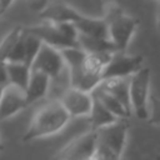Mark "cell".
Here are the masks:
<instances>
[{
	"instance_id": "cell-11",
	"label": "cell",
	"mask_w": 160,
	"mask_h": 160,
	"mask_svg": "<svg viewBox=\"0 0 160 160\" xmlns=\"http://www.w3.org/2000/svg\"><path fill=\"white\" fill-rule=\"evenodd\" d=\"M39 16L44 19L46 22L78 24L82 19L84 15H81L74 8L69 6L65 2H49L46 8L41 12H39Z\"/></svg>"
},
{
	"instance_id": "cell-21",
	"label": "cell",
	"mask_w": 160,
	"mask_h": 160,
	"mask_svg": "<svg viewBox=\"0 0 160 160\" xmlns=\"http://www.w3.org/2000/svg\"><path fill=\"white\" fill-rule=\"evenodd\" d=\"M25 34V29L21 26L14 28L6 36L5 39L1 41V46H0V54H1V61H4L6 59V56L10 54V51L14 49V46L19 42V40L24 36Z\"/></svg>"
},
{
	"instance_id": "cell-1",
	"label": "cell",
	"mask_w": 160,
	"mask_h": 160,
	"mask_svg": "<svg viewBox=\"0 0 160 160\" xmlns=\"http://www.w3.org/2000/svg\"><path fill=\"white\" fill-rule=\"evenodd\" d=\"M70 118L71 116L68 114L60 101L49 100V102H46L35 114L30 126L22 136V140L31 141L38 138L52 135L61 130L68 124Z\"/></svg>"
},
{
	"instance_id": "cell-20",
	"label": "cell",
	"mask_w": 160,
	"mask_h": 160,
	"mask_svg": "<svg viewBox=\"0 0 160 160\" xmlns=\"http://www.w3.org/2000/svg\"><path fill=\"white\" fill-rule=\"evenodd\" d=\"M42 41L40 38H38L36 35L29 32L26 30V34H25V52H26V56H25V64L28 66H32L41 46H42Z\"/></svg>"
},
{
	"instance_id": "cell-15",
	"label": "cell",
	"mask_w": 160,
	"mask_h": 160,
	"mask_svg": "<svg viewBox=\"0 0 160 160\" xmlns=\"http://www.w3.org/2000/svg\"><path fill=\"white\" fill-rule=\"evenodd\" d=\"M79 46L88 55L95 54H115L119 52L115 45L109 39H96L79 34Z\"/></svg>"
},
{
	"instance_id": "cell-16",
	"label": "cell",
	"mask_w": 160,
	"mask_h": 160,
	"mask_svg": "<svg viewBox=\"0 0 160 160\" xmlns=\"http://www.w3.org/2000/svg\"><path fill=\"white\" fill-rule=\"evenodd\" d=\"M1 64L6 69L9 84L15 85V86L22 89L24 91H26L29 82H30V78H31V68L24 62H20V64L1 62Z\"/></svg>"
},
{
	"instance_id": "cell-4",
	"label": "cell",
	"mask_w": 160,
	"mask_h": 160,
	"mask_svg": "<svg viewBox=\"0 0 160 160\" xmlns=\"http://www.w3.org/2000/svg\"><path fill=\"white\" fill-rule=\"evenodd\" d=\"M149 85L150 70L142 68L130 78L131 110L140 120H149Z\"/></svg>"
},
{
	"instance_id": "cell-19",
	"label": "cell",
	"mask_w": 160,
	"mask_h": 160,
	"mask_svg": "<svg viewBox=\"0 0 160 160\" xmlns=\"http://www.w3.org/2000/svg\"><path fill=\"white\" fill-rule=\"evenodd\" d=\"M60 51H61L65 64L70 71L82 68L86 62L88 54L80 48H71V49H65V50H60Z\"/></svg>"
},
{
	"instance_id": "cell-17",
	"label": "cell",
	"mask_w": 160,
	"mask_h": 160,
	"mask_svg": "<svg viewBox=\"0 0 160 160\" xmlns=\"http://www.w3.org/2000/svg\"><path fill=\"white\" fill-rule=\"evenodd\" d=\"M92 96L96 98L99 101H101V104L111 112L114 114L118 119H128L130 116V112L126 110V108L116 99L114 98L111 94H109L106 90H104L100 85L98 89H95L92 92Z\"/></svg>"
},
{
	"instance_id": "cell-5",
	"label": "cell",
	"mask_w": 160,
	"mask_h": 160,
	"mask_svg": "<svg viewBox=\"0 0 160 160\" xmlns=\"http://www.w3.org/2000/svg\"><path fill=\"white\" fill-rule=\"evenodd\" d=\"M98 145V135L95 130L86 131L85 134L70 141L58 155L55 160H91L95 156Z\"/></svg>"
},
{
	"instance_id": "cell-10",
	"label": "cell",
	"mask_w": 160,
	"mask_h": 160,
	"mask_svg": "<svg viewBox=\"0 0 160 160\" xmlns=\"http://www.w3.org/2000/svg\"><path fill=\"white\" fill-rule=\"evenodd\" d=\"M25 106H28V101L26 92L22 89L11 84L2 86L0 99V116L2 120L19 112Z\"/></svg>"
},
{
	"instance_id": "cell-24",
	"label": "cell",
	"mask_w": 160,
	"mask_h": 160,
	"mask_svg": "<svg viewBox=\"0 0 160 160\" xmlns=\"http://www.w3.org/2000/svg\"><path fill=\"white\" fill-rule=\"evenodd\" d=\"M158 25L160 28V2H158Z\"/></svg>"
},
{
	"instance_id": "cell-13",
	"label": "cell",
	"mask_w": 160,
	"mask_h": 160,
	"mask_svg": "<svg viewBox=\"0 0 160 160\" xmlns=\"http://www.w3.org/2000/svg\"><path fill=\"white\" fill-rule=\"evenodd\" d=\"M100 86L116 98L131 114V102H130V78L128 79H110L100 84Z\"/></svg>"
},
{
	"instance_id": "cell-12",
	"label": "cell",
	"mask_w": 160,
	"mask_h": 160,
	"mask_svg": "<svg viewBox=\"0 0 160 160\" xmlns=\"http://www.w3.org/2000/svg\"><path fill=\"white\" fill-rule=\"evenodd\" d=\"M50 81H51V79L46 74H44L41 71L31 70L30 82H29V86L25 91L28 105L48 96L49 89H50Z\"/></svg>"
},
{
	"instance_id": "cell-6",
	"label": "cell",
	"mask_w": 160,
	"mask_h": 160,
	"mask_svg": "<svg viewBox=\"0 0 160 160\" xmlns=\"http://www.w3.org/2000/svg\"><path fill=\"white\" fill-rule=\"evenodd\" d=\"M142 69V56L115 52L102 71V81L110 79H128Z\"/></svg>"
},
{
	"instance_id": "cell-14",
	"label": "cell",
	"mask_w": 160,
	"mask_h": 160,
	"mask_svg": "<svg viewBox=\"0 0 160 160\" xmlns=\"http://www.w3.org/2000/svg\"><path fill=\"white\" fill-rule=\"evenodd\" d=\"M75 26L79 34L96 39H109V26L105 19H92L82 16V19L78 24H75Z\"/></svg>"
},
{
	"instance_id": "cell-8",
	"label": "cell",
	"mask_w": 160,
	"mask_h": 160,
	"mask_svg": "<svg viewBox=\"0 0 160 160\" xmlns=\"http://www.w3.org/2000/svg\"><path fill=\"white\" fill-rule=\"evenodd\" d=\"M65 69H66V64H65L61 51L48 44H42L31 66V70L41 71L46 74L50 79L59 76Z\"/></svg>"
},
{
	"instance_id": "cell-3",
	"label": "cell",
	"mask_w": 160,
	"mask_h": 160,
	"mask_svg": "<svg viewBox=\"0 0 160 160\" xmlns=\"http://www.w3.org/2000/svg\"><path fill=\"white\" fill-rule=\"evenodd\" d=\"M104 19L106 20L109 26L110 41L115 45L119 52H124L135 32L138 25L136 19L126 15L121 10V8L115 5L110 6L106 10Z\"/></svg>"
},
{
	"instance_id": "cell-23",
	"label": "cell",
	"mask_w": 160,
	"mask_h": 160,
	"mask_svg": "<svg viewBox=\"0 0 160 160\" xmlns=\"http://www.w3.org/2000/svg\"><path fill=\"white\" fill-rule=\"evenodd\" d=\"M10 4H11V1H5V0H1V1H0V9H1L0 14H4V12L6 11V8H8Z\"/></svg>"
},
{
	"instance_id": "cell-18",
	"label": "cell",
	"mask_w": 160,
	"mask_h": 160,
	"mask_svg": "<svg viewBox=\"0 0 160 160\" xmlns=\"http://www.w3.org/2000/svg\"><path fill=\"white\" fill-rule=\"evenodd\" d=\"M94 98V96H92ZM119 119L111 114L102 104L101 101H99L96 98H94V102H92V109L90 112V121H91V130H99L101 128H105L108 125L114 124L115 121H118Z\"/></svg>"
},
{
	"instance_id": "cell-9",
	"label": "cell",
	"mask_w": 160,
	"mask_h": 160,
	"mask_svg": "<svg viewBox=\"0 0 160 160\" xmlns=\"http://www.w3.org/2000/svg\"><path fill=\"white\" fill-rule=\"evenodd\" d=\"M60 102L70 116H82L90 115L94 98L90 92H85L71 88L64 94Z\"/></svg>"
},
{
	"instance_id": "cell-25",
	"label": "cell",
	"mask_w": 160,
	"mask_h": 160,
	"mask_svg": "<svg viewBox=\"0 0 160 160\" xmlns=\"http://www.w3.org/2000/svg\"><path fill=\"white\" fill-rule=\"evenodd\" d=\"M91 160H95V159H91Z\"/></svg>"
},
{
	"instance_id": "cell-2",
	"label": "cell",
	"mask_w": 160,
	"mask_h": 160,
	"mask_svg": "<svg viewBox=\"0 0 160 160\" xmlns=\"http://www.w3.org/2000/svg\"><path fill=\"white\" fill-rule=\"evenodd\" d=\"M29 32L41 39L44 44H48L58 50H65L79 46V31L75 24L71 22H44L26 29Z\"/></svg>"
},
{
	"instance_id": "cell-22",
	"label": "cell",
	"mask_w": 160,
	"mask_h": 160,
	"mask_svg": "<svg viewBox=\"0 0 160 160\" xmlns=\"http://www.w3.org/2000/svg\"><path fill=\"white\" fill-rule=\"evenodd\" d=\"M150 124L160 125V98L151 95L150 96V108H149V120Z\"/></svg>"
},
{
	"instance_id": "cell-7",
	"label": "cell",
	"mask_w": 160,
	"mask_h": 160,
	"mask_svg": "<svg viewBox=\"0 0 160 160\" xmlns=\"http://www.w3.org/2000/svg\"><path fill=\"white\" fill-rule=\"evenodd\" d=\"M128 130H129L128 119H119L114 124L96 130L98 144L109 149L116 155L121 156L126 144Z\"/></svg>"
}]
</instances>
